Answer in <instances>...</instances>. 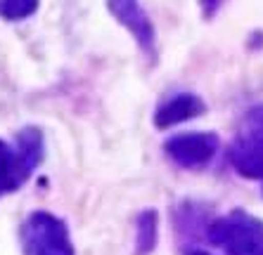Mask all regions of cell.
Wrapping results in <instances>:
<instances>
[{"label": "cell", "mask_w": 263, "mask_h": 255, "mask_svg": "<svg viewBox=\"0 0 263 255\" xmlns=\"http://www.w3.org/2000/svg\"><path fill=\"white\" fill-rule=\"evenodd\" d=\"M43 154V133L38 128H24L12 144L0 140V196L17 192L41 165Z\"/></svg>", "instance_id": "obj_1"}, {"label": "cell", "mask_w": 263, "mask_h": 255, "mask_svg": "<svg viewBox=\"0 0 263 255\" xmlns=\"http://www.w3.org/2000/svg\"><path fill=\"white\" fill-rule=\"evenodd\" d=\"M24 255H73L67 225L50 213H33L22 227Z\"/></svg>", "instance_id": "obj_2"}, {"label": "cell", "mask_w": 263, "mask_h": 255, "mask_svg": "<svg viewBox=\"0 0 263 255\" xmlns=\"http://www.w3.org/2000/svg\"><path fill=\"white\" fill-rule=\"evenodd\" d=\"M104 3L111 17L133 36L138 48L149 59H157V31L140 0H104Z\"/></svg>", "instance_id": "obj_3"}, {"label": "cell", "mask_w": 263, "mask_h": 255, "mask_svg": "<svg viewBox=\"0 0 263 255\" xmlns=\"http://www.w3.org/2000/svg\"><path fill=\"white\" fill-rule=\"evenodd\" d=\"M216 140L214 135H202V133H192V135H180L173 140L166 142V152L171 154V158L180 165L187 168H197L204 165L209 158L216 152Z\"/></svg>", "instance_id": "obj_4"}, {"label": "cell", "mask_w": 263, "mask_h": 255, "mask_svg": "<svg viewBox=\"0 0 263 255\" xmlns=\"http://www.w3.org/2000/svg\"><path fill=\"white\" fill-rule=\"evenodd\" d=\"M204 111V102L197 95H187V92H180L176 97L166 99L161 104L157 114H154V125L157 128H168L176 125V123L190 121L195 116H199Z\"/></svg>", "instance_id": "obj_5"}, {"label": "cell", "mask_w": 263, "mask_h": 255, "mask_svg": "<svg viewBox=\"0 0 263 255\" xmlns=\"http://www.w3.org/2000/svg\"><path fill=\"white\" fill-rule=\"evenodd\" d=\"M38 0H0V17L5 22H22L36 14Z\"/></svg>", "instance_id": "obj_6"}, {"label": "cell", "mask_w": 263, "mask_h": 255, "mask_svg": "<svg viewBox=\"0 0 263 255\" xmlns=\"http://www.w3.org/2000/svg\"><path fill=\"white\" fill-rule=\"evenodd\" d=\"M226 0H199V7H202L204 19H214L218 14V10L223 7Z\"/></svg>", "instance_id": "obj_7"}]
</instances>
